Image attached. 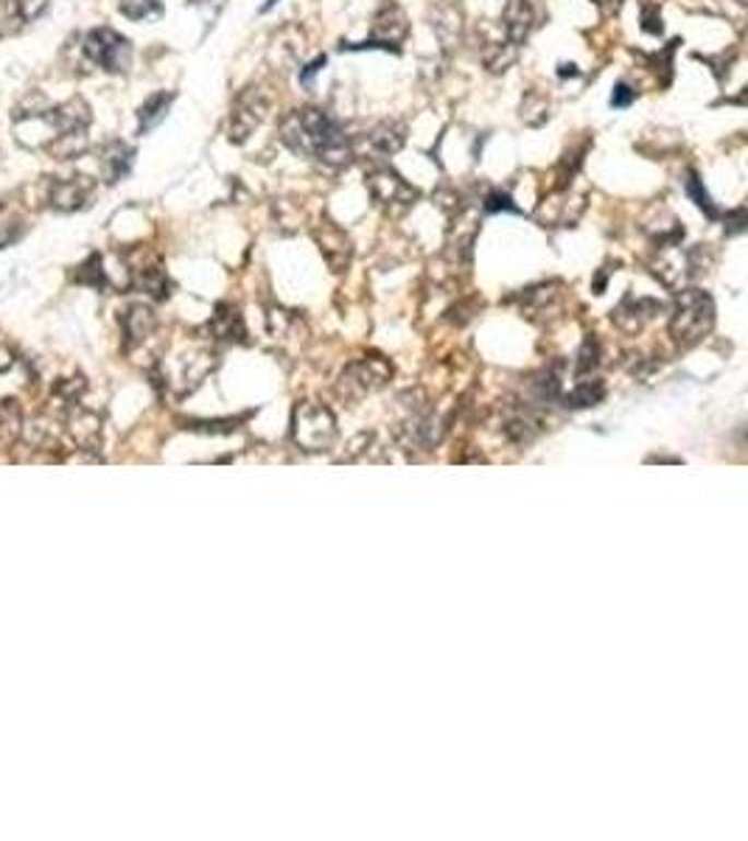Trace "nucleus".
<instances>
[{"label": "nucleus", "mask_w": 748, "mask_h": 841, "mask_svg": "<svg viewBox=\"0 0 748 841\" xmlns=\"http://www.w3.org/2000/svg\"><path fill=\"white\" fill-rule=\"evenodd\" d=\"M292 435L304 452H325L336 440V418L323 404H300L292 415Z\"/></svg>", "instance_id": "nucleus-3"}, {"label": "nucleus", "mask_w": 748, "mask_h": 841, "mask_svg": "<svg viewBox=\"0 0 748 841\" xmlns=\"http://www.w3.org/2000/svg\"><path fill=\"white\" fill-rule=\"evenodd\" d=\"M726 222H729L732 234H740L743 227H746V211H743V208H737L735 214L726 216Z\"/></svg>", "instance_id": "nucleus-30"}, {"label": "nucleus", "mask_w": 748, "mask_h": 841, "mask_svg": "<svg viewBox=\"0 0 748 841\" xmlns=\"http://www.w3.org/2000/svg\"><path fill=\"white\" fill-rule=\"evenodd\" d=\"M26 429V418L14 402H0V438L14 440Z\"/></svg>", "instance_id": "nucleus-21"}, {"label": "nucleus", "mask_w": 748, "mask_h": 841, "mask_svg": "<svg viewBox=\"0 0 748 841\" xmlns=\"http://www.w3.org/2000/svg\"><path fill=\"white\" fill-rule=\"evenodd\" d=\"M712 325H715V304H712L710 295L703 289H696V286L678 292L670 318L673 340L681 348H690L710 334Z\"/></svg>", "instance_id": "nucleus-2"}, {"label": "nucleus", "mask_w": 748, "mask_h": 841, "mask_svg": "<svg viewBox=\"0 0 748 841\" xmlns=\"http://www.w3.org/2000/svg\"><path fill=\"white\" fill-rule=\"evenodd\" d=\"M606 399V384L601 379H592V382H578V388L567 395V407L581 410V407H597V404Z\"/></svg>", "instance_id": "nucleus-20"}, {"label": "nucleus", "mask_w": 748, "mask_h": 841, "mask_svg": "<svg viewBox=\"0 0 748 841\" xmlns=\"http://www.w3.org/2000/svg\"><path fill=\"white\" fill-rule=\"evenodd\" d=\"M213 370V356L211 354H188L180 356L171 370H163V382L171 384L177 393H191L194 388H200L202 379Z\"/></svg>", "instance_id": "nucleus-9"}, {"label": "nucleus", "mask_w": 748, "mask_h": 841, "mask_svg": "<svg viewBox=\"0 0 748 841\" xmlns=\"http://www.w3.org/2000/svg\"><path fill=\"white\" fill-rule=\"evenodd\" d=\"M123 336H127V345H143L149 340V336H155V329H157V318H155V311L149 309V306L138 304V306H130L127 309V315H123Z\"/></svg>", "instance_id": "nucleus-13"}, {"label": "nucleus", "mask_w": 748, "mask_h": 841, "mask_svg": "<svg viewBox=\"0 0 748 841\" xmlns=\"http://www.w3.org/2000/svg\"><path fill=\"white\" fill-rule=\"evenodd\" d=\"M281 141L289 146L292 152L314 161L325 163V166H348L354 150L351 141L342 130V123L331 118L329 112L320 107H304V110H292L289 116L281 121Z\"/></svg>", "instance_id": "nucleus-1"}, {"label": "nucleus", "mask_w": 748, "mask_h": 841, "mask_svg": "<svg viewBox=\"0 0 748 841\" xmlns=\"http://www.w3.org/2000/svg\"><path fill=\"white\" fill-rule=\"evenodd\" d=\"M188 429H194V433H233L236 429V420H191Z\"/></svg>", "instance_id": "nucleus-27"}, {"label": "nucleus", "mask_w": 748, "mask_h": 841, "mask_svg": "<svg viewBox=\"0 0 748 841\" xmlns=\"http://www.w3.org/2000/svg\"><path fill=\"white\" fill-rule=\"evenodd\" d=\"M633 98H637V91H633L631 84L619 82L612 93V107H617V110H626V107H631L633 104Z\"/></svg>", "instance_id": "nucleus-28"}, {"label": "nucleus", "mask_w": 748, "mask_h": 841, "mask_svg": "<svg viewBox=\"0 0 748 841\" xmlns=\"http://www.w3.org/2000/svg\"><path fill=\"white\" fill-rule=\"evenodd\" d=\"M368 188L370 194H373V200L379 202L381 208H388L390 214H401V211H407V208L418 200V191L390 166L373 168L368 175Z\"/></svg>", "instance_id": "nucleus-7"}, {"label": "nucleus", "mask_w": 748, "mask_h": 841, "mask_svg": "<svg viewBox=\"0 0 748 841\" xmlns=\"http://www.w3.org/2000/svg\"><path fill=\"white\" fill-rule=\"evenodd\" d=\"M687 194L692 197V202H696V205L701 208L703 214L710 216V220H717L715 202H712V197L707 194V188H703V182L698 180L696 171H690V175H687Z\"/></svg>", "instance_id": "nucleus-24"}, {"label": "nucleus", "mask_w": 748, "mask_h": 841, "mask_svg": "<svg viewBox=\"0 0 748 841\" xmlns=\"http://www.w3.org/2000/svg\"><path fill=\"white\" fill-rule=\"evenodd\" d=\"M93 182L87 177H71V180H57L51 182V191H48V202L57 211H79L84 202L91 200Z\"/></svg>", "instance_id": "nucleus-11"}, {"label": "nucleus", "mask_w": 748, "mask_h": 841, "mask_svg": "<svg viewBox=\"0 0 748 841\" xmlns=\"http://www.w3.org/2000/svg\"><path fill=\"white\" fill-rule=\"evenodd\" d=\"M17 363V354H14V345L9 343L7 336L0 334V374H7L12 365Z\"/></svg>", "instance_id": "nucleus-29"}, {"label": "nucleus", "mask_w": 748, "mask_h": 841, "mask_svg": "<svg viewBox=\"0 0 748 841\" xmlns=\"http://www.w3.org/2000/svg\"><path fill=\"white\" fill-rule=\"evenodd\" d=\"M601 365V343L594 340V336H589L586 343H583L581 354H578V363H574V370L578 374H589V370H594Z\"/></svg>", "instance_id": "nucleus-25"}, {"label": "nucleus", "mask_w": 748, "mask_h": 841, "mask_svg": "<svg viewBox=\"0 0 748 841\" xmlns=\"http://www.w3.org/2000/svg\"><path fill=\"white\" fill-rule=\"evenodd\" d=\"M207 329H211L213 340H222V343H247L245 318L236 306H219Z\"/></svg>", "instance_id": "nucleus-14"}, {"label": "nucleus", "mask_w": 748, "mask_h": 841, "mask_svg": "<svg viewBox=\"0 0 748 841\" xmlns=\"http://www.w3.org/2000/svg\"><path fill=\"white\" fill-rule=\"evenodd\" d=\"M171 102H175V93H155L152 98H146V104L138 110V130H141V135H146L149 130H155L157 123L166 118Z\"/></svg>", "instance_id": "nucleus-19"}, {"label": "nucleus", "mask_w": 748, "mask_h": 841, "mask_svg": "<svg viewBox=\"0 0 748 841\" xmlns=\"http://www.w3.org/2000/svg\"><path fill=\"white\" fill-rule=\"evenodd\" d=\"M118 7L130 20H146L163 12V0H118Z\"/></svg>", "instance_id": "nucleus-23"}, {"label": "nucleus", "mask_w": 748, "mask_h": 841, "mask_svg": "<svg viewBox=\"0 0 748 841\" xmlns=\"http://www.w3.org/2000/svg\"><path fill=\"white\" fill-rule=\"evenodd\" d=\"M102 163H104V171H107V180L118 182L130 175L132 163H135V150H132V146H127V143L116 141V143H110L107 150H104Z\"/></svg>", "instance_id": "nucleus-17"}, {"label": "nucleus", "mask_w": 748, "mask_h": 841, "mask_svg": "<svg viewBox=\"0 0 748 841\" xmlns=\"http://www.w3.org/2000/svg\"><path fill=\"white\" fill-rule=\"evenodd\" d=\"M266 110H270V102L259 87L241 93L230 110V141L245 143L252 132L259 130L261 121L266 118Z\"/></svg>", "instance_id": "nucleus-8"}, {"label": "nucleus", "mask_w": 748, "mask_h": 841, "mask_svg": "<svg viewBox=\"0 0 748 841\" xmlns=\"http://www.w3.org/2000/svg\"><path fill=\"white\" fill-rule=\"evenodd\" d=\"M275 3H277V0H266V3H264V9H261V12H270V9L275 7Z\"/></svg>", "instance_id": "nucleus-32"}, {"label": "nucleus", "mask_w": 748, "mask_h": 841, "mask_svg": "<svg viewBox=\"0 0 748 841\" xmlns=\"http://www.w3.org/2000/svg\"><path fill=\"white\" fill-rule=\"evenodd\" d=\"M84 57L91 59L93 66H98L107 73H123L132 62V46L130 39L121 37L112 28H96L84 37L82 46Z\"/></svg>", "instance_id": "nucleus-5"}, {"label": "nucleus", "mask_w": 748, "mask_h": 841, "mask_svg": "<svg viewBox=\"0 0 748 841\" xmlns=\"http://www.w3.org/2000/svg\"><path fill=\"white\" fill-rule=\"evenodd\" d=\"M555 284L533 286L522 295V311L524 315H547V311L561 309V292H553Z\"/></svg>", "instance_id": "nucleus-18"}, {"label": "nucleus", "mask_w": 748, "mask_h": 841, "mask_svg": "<svg viewBox=\"0 0 748 841\" xmlns=\"http://www.w3.org/2000/svg\"><path fill=\"white\" fill-rule=\"evenodd\" d=\"M404 138H407V130H404V123L399 121H384L379 123L373 132H370V150L379 152L381 157H390L404 146Z\"/></svg>", "instance_id": "nucleus-16"}, {"label": "nucleus", "mask_w": 748, "mask_h": 841, "mask_svg": "<svg viewBox=\"0 0 748 841\" xmlns=\"http://www.w3.org/2000/svg\"><path fill=\"white\" fill-rule=\"evenodd\" d=\"M393 368H390L381 356H365L356 359L340 376V393L348 399H365V395L376 393L390 382Z\"/></svg>", "instance_id": "nucleus-6"}, {"label": "nucleus", "mask_w": 748, "mask_h": 841, "mask_svg": "<svg viewBox=\"0 0 748 841\" xmlns=\"http://www.w3.org/2000/svg\"><path fill=\"white\" fill-rule=\"evenodd\" d=\"M132 286L141 289L143 295H149V298H155V300L168 298V275L166 270L157 264H146L132 270Z\"/></svg>", "instance_id": "nucleus-15"}, {"label": "nucleus", "mask_w": 748, "mask_h": 841, "mask_svg": "<svg viewBox=\"0 0 748 841\" xmlns=\"http://www.w3.org/2000/svg\"><path fill=\"white\" fill-rule=\"evenodd\" d=\"M483 208L488 211V214H497V211H510V214H519V208L513 205L510 194H504V191H490V194L485 197Z\"/></svg>", "instance_id": "nucleus-26"}, {"label": "nucleus", "mask_w": 748, "mask_h": 841, "mask_svg": "<svg viewBox=\"0 0 748 841\" xmlns=\"http://www.w3.org/2000/svg\"><path fill=\"white\" fill-rule=\"evenodd\" d=\"M62 420H66V435L79 449H87V452H91V449L98 447V440H102V420H98L96 413L79 407L76 402L71 404V407H66Z\"/></svg>", "instance_id": "nucleus-10"}, {"label": "nucleus", "mask_w": 748, "mask_h": 841, "mask_svg": "<svg viewBox=\"0 0 748 841\" xmlns=\"http://www.w3.org/2000/svg\"><path fill=\"white\" fill-rule=\"evenodd\" d=\"M409 26H407V14L401 12V7L395 0H384L381 9L376 12L373 17V32L365 43H342V51L348 48V51H401V39L407 37Z\"/></svg>", "instance_id": "nucleus-4"}, {"label": "nucleus", "mask_w": 748, "mask_h": 841, "mask_svg": "<svg viewBox=\"0 0 748 841\" xmlns=\"http://www.w3.org/2000/svg\"><path fill=\"white\" fill-rule=\"evenodd\" d=\"M317 245H320V252H323V259L329 261V266L334 272H342L345 266L351 264V239L342 234L340 227L329 225L323 230H317Z\"/></svg>", "instance_id": "nucleus-12"}, {"label": "nucleus", "mask_w": 748, "mask_h": 841, "mask_svg": "<svg viewBox=\"0 0 748 841\" xmlns=\"http://www.w3.org/2000/svg\"><path fill=\"white\" fill-rule=\"evenodd\" d=\"M323 68H325V57H317L311 66H306V71H300V82L309 84L311 76H314L317 71H323Z\"/></svg>", "instance_id": "nucleus-31"}, {"label": "nucleus", "mask_w": 748, "mask_h": 841, "mask_svg": "<svg viewBox=\"0 0 748 841\" xmlns=\"http://www.w3.org/2000/svg\"><path fill=\"white\" fill-rule=\"evenodd\" d=\"M76 279L87 286H96V289H107V284H110L107 270H104L102 264V256H91V259L84 261V264L79 266Z\"/></svg>", "instance_id": "nucleus-22"}]
</instances>
